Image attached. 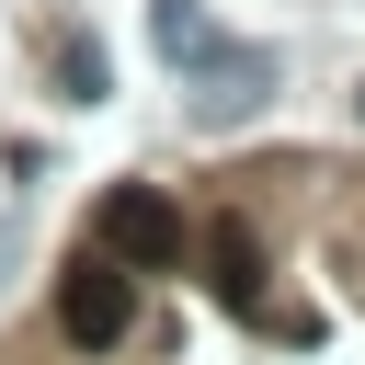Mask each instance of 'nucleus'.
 <instances>
[{"label":"nucleus","mask_w":365,"mask_h":365,"mask_svg":"<svg viewBox=\"0 0 365 365\" xmlns=\"http://www.w3.org/2000/svg\"><path fill=\"white\" fill-rule=\"evenodd\" d=\"M103 262H114V274H160V262H182V217H171L160 182H114V194H103Z\"/></svg>","instance_id":"f257e3e1"},{"label":"nucleus","mask_w":365,"mask_h":365,"mask_svg":"<svg viewBox=\"0 0 365 365\" xmlns=\"http://www.w3.org/2000/svg\"><path fill=\"white\" fill-rule=\"evenodd\" d=\"M125 319H137V285H125V274H114L103 251H80V262L57 274V331L103 354V342H125Z\"/></svg>","instance_id":"f03ea898"},{"label":"nucleus","mask_w":365,"mask_h":365,"mask_svg":"<svg viewBox=\"0 0 365 365\" xmlns=\"http://www.w3.org/2000/svg\"><path fill=\"white\" fill-rule=\"evenodd\" d=\"M205 262H217V297H228V308H251V297H262V251H251V228H240V217L205 240Z\"/></svg>","instance_id":"7ed1b4c3"}]
</instances>
